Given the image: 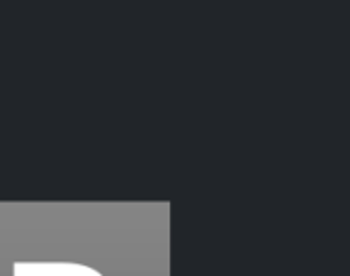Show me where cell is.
Instances as JSON below:
<instances>
[{
    "instance_id": "6da1fadb",
    "label": "cell",
    "mask_w": 350,
    "mask_h": 276,
    "mask_svg": "<svg viewBox=\"0 0 350 276\" xmlns=\"http://www.w3.org/2000/svg\"><path fill=\"white\" fill-rule=\"evenodd\" d=\"M12 276H105L76 262H14Z\"/></svg>"
}]
</instances>
